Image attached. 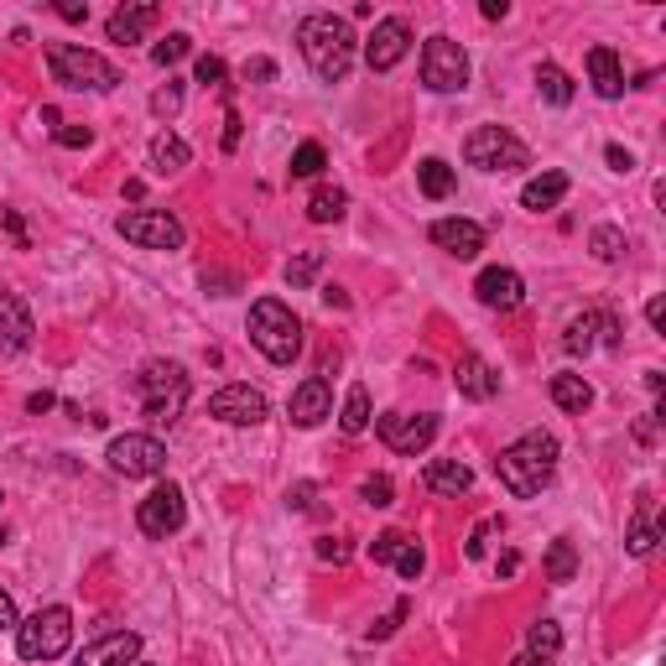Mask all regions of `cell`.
<instances>
[{
	"label": "cell",
	"instance_id": "12",
	"mask_svg": "<svg viewBox=\"0 0 666 666\" xmlns=\"http://www.w3.org/2000/svg\"><path fill=\"white\" fill-rule=\"evenodd\" d=\"M375 432H380V443L390 448V453H422L432 438H438V417L432 411H417V417H407V411H386L380 422H375Z\"/></svg>",
	"mask_w": 666,
	"mask_h": 666
},
{
	"label": "cell",
	"instance_id": "25",
	"mask_svg": "<svg viewBox=\"0 0 666 666\" xmlns=\"http://www.w3.org/2000/svg\"><path fill=\"white\" fill-rule=\"evenodd\" d=\"M417 187H422L427 198H448V193L459 187V172H453L443 157H422V162H417Z\"/></svg>",
	"mask_w": 666,
	"mask_h": 666
},
{
	"label": "cell",
	"instance_id": "52",
	"mask_svg": "<svg viewBox=\"0 0 666 666\" xmlns=\"http://www.w3.org/2000/svg\"><path fill=\"white\" fill-rule=\"evenodd\" d=\"M17 625V604H11V593L0 589V630H11Z\"/></svg>",
	"mask_w": 666,
	"mask_h": 666
},
{
	"label": "cell",
	"instance_id": "10",
	"mask_svg": "<svg viewBox=\"0 0 666 666\" xmlns=\"http://www.w3.org/2000/svg\"><path fill=\"white\" fill-rule=\"evenodd\" d=\"M183 520H187V500L178 484H157V490L136 505V526L157 541H166L172 531H183Z\"/></svg>",
	"mask_w": 666,
	"mask_h": 666
},
{
	"label": "cell",
	"instance_id": "26",
	"mask_svg": "<svg viewBox=\"0 0 666 666\" xmlns=\"http://www.w3.org/2000/svg\"><path fill=\"white\" fill-rule=\"evenodd\" d=\"M552 401H557L562 411L583 417V411L593 407V386L583 380V375H552Z\"/></svg>",
	"mask_w": 666,
	"mask_h": 666
},
{
	"label": "cell",
	"instance_id": "54",
	"mask_svg": "<svg viewBox=\"0 0 666 666\" xmlns=\"http://www.w3.org/2000/svg\"><path fill=\"white\" fill-rule=\"evenodd\" d=\"M6 229H11V240H17V245H26V229H21V214H17V208H6Z\"/></svg>",
	"mask_w": 666,
	"mask_h": 666
},
{
	"label": "cell",
	"instance_id": "6",
	"mask_svg": "<svg viewBox=\"0 0 666 666\" xmlns=\"http://www.w3.org/2000/svg\"><path fill=\"white\" fill-rule=\"evenodd\" d=\"M68 646H74V614L63 604H47L26 625H17V651L26 662H57Z\"/></svg>",
	"mask_w": 666,
	"mask_h": 666
},
{
	"label": "cell",
	"instance_id": "57",
	"mask_svg": "<svg viewBox=\"0 0 666 666\" xmlns=\"http://www.w3.org/2000/svg\"><path fill=\"white\" fill-rule=\"evenodd\" d=\"M495 568H500V578H511V573H516V568H520V557H516V552H505V557H500V562H495Z\"/></svg>",
	"mask_w": 666,
	"mask_h": 666
},
{
	"label": "cell",
	"instance_id": "24",
	"mask_svg": "<svg viewBox=\"0 0 666 666\" xmlns=\"http://www.w3.org/2000/svg\"><path fill=\"white\" fill-rule=\"evenodd\" d=\"M422 484L432 495H463V490L474 484V474H469V463H459V459H432L422 469Z\"/></svg>",
	"mask_w": 666,
	"mask_h": 666
},
{
	"label": "cell",
	"instance_id": "15",
	"mask_svg": "<svg viewBox=\"0 0 666 666\" xmlns=\"http://www.w3.org/2000/svg\"><path fill=\"white\" fill-rule=\"evenodd\" d=\"M474 297H480L490 313H516L520 302H526V281H520L511 266H490V271H480V281H474Z\"/></svg>",
	"mask_w": 666,
	"mask_h": 666
},
{
	"label": "cell",
	"instance_id": "44",
	"mask_svg": "<svg viewBox=\"0 0 666 666\" xmlns=\"http://www.w3.org/2000/svg\"><path fill=\"white\" fill-rule=\"evenodd\" d=\"M271 78H277V63L271 57H250L245 63V84H271Z\"/></svg>",
	"mask_w": 666,
	"mask_h": 666
},
{
	"label": "cell",
	"instance_id": "28",
	"mask_svg": "<svg viewBox=\"0 0 666 666\" xmlns=\"http://www.w3.org/2000/svg\"><path fill=\"white\" fill-rule=\"evenodd\" d=\"M537 94L547 99V105L562 110V105H573V78L562 74L557 63H541V68H537Z\"/></svg>",
	"mask_w": 666,
	"mask_h": 666
},
{
	"label": "cell",
	"instance_id": "55",
	"mask_svg": "<svg viewBox=\"0 0 666 666\" xmlns=\"http://www.w3.org/2000/svg\"><path fill=\"white\" fill-rule=\"evenodd\" d=\"M323 302H329V308H350V297H344V287H323Z\"/></svg>",
	"mask_w": 666,
	"mask_h": 666
},
{
	"label": "cell",
	"instance_id": "4",
	"mask_svg": "<svg viewBox=\"0 0 666 666\" xmlns=\"http://www.w3.org/2000/svg\"><path fill=\"white\" fill-rule=\"evenodd\" d=\"M47 68H53V78L63 89H74V94L120 89V68H115L110 57L89 53V47H74V42H53V47H47Z\"/></svg>",
	"mask_w": 666,
	"mask_h": 666
},
{
	"label": "cell",
	"instance_id": "17",
	"mask_svg": "<svg viewBox=\"0 0 666 666\" xmlns=\"http://www.w3.org/2000/svg\"><path fill=\"white\" fill-rule=\"evenodd\" d=\"M32 313H26V302H21L17 292H6L0 287V350L6 354H21V350H32Z\"/></svg>",
	"mask_w": 666,
	"mask_h": 666
},
{
	"label": "cell",
	"instance_id": "58",
	"mask_svg": "<svg viewBox=\"0 0 666 666\" xmlns=\"http://www.w3.org/2000/svg\"><path fill=\"white\" fill-rule=\"evenodd\" d=\"M130 666H151V662H130Z\"/></svg>",
	"mask_w": 666,
	"mask_h": 666
},
{
	"label": "cell",
	"instance_id": "49",
	"mask_svg": "<svg viewBox=\"0 0 666 666\" xmlns=\"http://www.w3.org/2000/svg\"><path fill=\"white\" fill-rule=\"evenodd\" d=\"M57 17L78 26V21H89V6H78V0H57Z\"/></svg>",
	"mask_w": 666,
	"mask_h": 666
},
{
	"label": "cell",
	"instance_id": "37",
	"mask_svg": "<svg viewBox=\"0 0 666 666\" xmlns=\"http://www.w3.org/2000/svg\"><path fill=\"white\" fill-rule=\"evenodd\" d=\"M187 53H193V37H187V32H166V37L157 42V47H151V57H157L162 68H172V63H183Z\"/></svg>",
	"mask_w": 666,
	"mask_h": 666
},
{
	"label": "cell",
	"instance_id": "56",
	"mask_svg": "<svg viewBox=\"0 0 666 666\" xmlns=\"http://www.w3.org/2000/svg\"><path fill=\"white\" fill-rule=\"evenodd\" d=\"M511 666H557V656H531V651H526V656H516Z\"/></svg>",
	"mask_w": 666,
	"mask_h": 666
},
{
	"label": "cell",
	"instance_id": "30",
	"mask_svg": "<svg viewBox=\"0 0 666 666\" xmlns=\"http://www.w3.org/2000/svg\"><path fill=\"white\" fill-rule=\"evenodd\" d=\"M541 568H547V578H552V583H573V573H578V552H573V541H568V537H557L552 547H547V562H541Z\"/></svg>",
	"mask_w": 666,
	"mask_h": 666
},
{
	"label": "cell",
	"instance_id": "46",
	"mask_svg": "<svg viewBox=\"0 0 666 666\" xmlns=\"http://www.w3.org/2000/svg\"><path fill=\"white\" fill-rule=\"evenodd\" d=\"M198 84H214V89H224V63H219V57H198Z\"/></svg>",
	"mask_w": 666,
	"mask_h": 666
},
{
	"label": "cell",
	"instance_id": "48",
	"mask_svg": "<svg viewBox=\"0 0 666 666\" xmlns=\"http://www.w3.org/2000/svg\"><path fill=\"white\" fill-rule=\"evenodd\" d=\"M599 318V339H604V344H620V318L614 313H593Z\"/></svg>",
	"mask_w": 666,
	"mask_h": 666
},
{
	"label": "cell",
	"instance_id": "36",
	"mask_svg": "<svg viewBox=\"0 0 666 666\" xmlns=\"http://www.w3.org/2000/svg\"><path fill=\"white\" fill-rule=\"evenodd\" d=\"M329 166V151L318 147V141H302V147L292 151V178H318Z\"/></svg>",
	"mask_w": 666,
	"mask_h": 666
},
{
	"label": "cell",
	"instance_id": "5",
	"mask_svg": "<svg viewBox=\"0 0 666 666\" xmlns=\"http://www.w3.org/2000/svg\"><path fill=\"white\" fill-rule=\"evenodd\" d=\"M136 390H141V407H147V417L157 427H172L178 417H183L187 407V370L178 365V359H151V365H141V375H136Z\"/></svg>",
	"mask_w": 666,
	"mask_h": 666
},
{
	"label": "cell",
	"instance_id": "7",
	"mask_svg": "<svg viewBox=\"0 0 666 666\" xmlns=\"http://www.w3.org/2000/svg\"><path fill=\"white\" fill-rule=\"evenodd\" d=\"M463 157H469V166H480V172H520V166H531L526 141H516L505 126H480L463 141Z\"/></svg>",
	"mask_w": 666,
	"mask_h": 666
},
{
	"label": "cell",
	"instance_id": "31",
	"mask_svg": "<svg viewBox=\"0 0 666 666\" xmlns=\"http://www.w3.org/2000/svg\"><path fill=\"white\" fill-rule=\"evenodd\" d=\"M187 157H193V151H187V141H183V136H172V130H162V136L151 141V162L162 166V172H178V166H187Z\"/></svg>",
	"mask_w": 666,
	"mask_h": 666
},
{
	"label": "cell",
	"instance_id": "40",
	"mask_svg": "<svg viewBox=\"0 0 666 666\" xmlns=\"http://www.w3.org/2000/svg\"><path fill=\"white\" fill-rule=\"evenodd\" d=\"M390 568H396V573L401 578H422V568H427V557H422V547H417V541H401V552L390 557Z\"/></svg>",
	"mask_w": 666,
	"mask_h": 666
},
{
	"label": "cell",
	"instance_id": "11",
	"mask_svg": "<svg viewBox=\"0 0 666 666\" xmlns=\"http://www.w3.org/2000/svg\"><path fill=\"white\" fill-rule=\"evenodd\" d=\"M120 235L141 250H178L183 245V224L172 219L166 208H130L120 214Z\"/></svg>",
	"mask_w": 666,
	"mask_h": 666
},
{
	"label": "cell",
	"instance_id": "3",
	"mask_svg": "<svg viewBox=\"0 0 666 666\" xmlns=\"http://www.w3.org/2000/svg\"><path fill=\"white\" fill-rule=\"evenodd\" d=\"M250 344L271 365H292L297 354H302V318L287 302H277V297H260L256 308H250Z\"/></svg>",
	"mask_w": 666,
	"mask_h": 666
},
{
	"label": "cell",
	"instance_id": "43",
	"mask_svg": "<svg viewBox=\"0 0 666 666\" xmlns=\"http://www.w3.org/2000/svg\"><path fill=\"white\" fill-rule=\"evenodd\" d=\"M401 541H407L401 531H380V537H375V547H370V557H375V562H390V557L401 552Z\"/></svg>",
	"mask_w": 666,
	"mask_h": 666
},
{
	"label": "cell",
	"instance_id": "38",
	"mask_svg": "<svg viewBox=\"0 0 666 666\" xmlns=\"http://www.w3.org/2000/svg\"><path fill=\"white\" fill-rule=\"evenodd\" d=\"M318 271H323V250H308V256L287 260V281H292V287H313Z\"/></svg>",
	"mask_w": 666,
	"mask_h": 666
},
{
	"label": "cell",
	"instance_id": "9",
	"mask_svg": "<svg viewBox=\"0 0 666 666\" xmlns=\"http://www.w3.org/2000/svg\"><path fill=\"white\" fill-rule=\"evenodd\" d=\"M105 459H110L115 474H126V480H157L166 469V448L151 438V432H126V438H115L105 448Z\"/></svg>",
	"mask_w": 666,
	"mask_h": 666
},
{
	"label": "cell",
	"instance_id": "32",
	"mask_svg": "<svg viewBox=\"0 0 666 666\" xmlns=\"http://www.w3.org/2000/svg\"><path fill=\"white\" fill-rule=\"evenodd\" d=\"M593 344H599V318H593V313L573 318V323L562 329V350H568V354H589Z\"/></svg>",
	"mask_w": 666,
	"mask_h": 666
},
{
	"label": "cell",
	"instance_id": "34",
	"mask_svg": "<svg viewBox=\"0 0 666 666\" xmlns=\"http://www.w3.org/2000/svg\"><path fill=\"white\" fill-rule=\"evenodd\" d=\"M557 646H562L557 620H537V625L526 630V651H531V656H557Z\"/></svg>",
	"mask_w": 666,
	"mask_h": 666
},
{
	"label": "cell",
	"instance_id": "35",
	"mask_svg": "<svg viewBox=\"0 0 666 666\" xmlns=\"http://www.w3.org/2000/svg\"><path fill=\"white\" fill-rule=\"evenodd\" d=\"M589 245L599 260H625V229H614V224H599L589 235Z\"/></svg>",
	"mask_w": 666,
	"mask_h": 666
},
{
	"label": "cell",
	"instance_id": "14",
	"mask_svg": "<svg viewBox=\"0 0 666 666\" xmlns=\"http://www.w3.org/2000/svg\"><path fill=\"white\" fill-rule=\"evenodd\" d=\"M411 53V26L401 17H386L375 21V32L365 37V63H370L375 74H390L401 57Z\"/></svg>",
	"mask_w": 666,
	"mask_h": 666
},
{
	"label": "cell",
	"instance_id": "27",
	"mask_svg": "<svg viewBox=\"0 0 666 666\" xmlns=\"http://www.w3.org/2000/svg\"><path fill=\"white\" fill-rule=\"evenodd\" d=\"M344 208H350V193L344 187H313V198H308V219L313 224H339L344 219Z\"/></svg>",
	"mask_w": 666,
	"mask_h": 666
},
{
	"label": "cell",
	"instance_id": "45",
	"mask_svg": "<svg viewBox=\"0 0 666 666\" xmlns=\"http://www.w3.org/2000/svg\"><path fill=\"white\" fill-rule=\"evenodd\" d=\"M94 136H89V126H57V147H68V151H78V147H89Z\"/></svg>",
	"mask_w": 666,
	"mask_h": 666
},
{
	"label": "cell",
	"instance_id": "13",
	"mask_svg": "<svg viewBox=\"0 0 666 666\" xmlns=\"http://www.w3.org/2000/svg\"><path fill=\"white\" fill-rule=\"evenodd\" d=\"M266 411H271V401L256 386H219L208 396V417H219L229 427H260Z\"/></svg>",
	"mask_w": 666,
	"mask_h": 666
},
{
	"label": "cell",
	"instance_id": "29",
	"mask_svg": "<svg viewBox=\"0 0 666 666\" xmlns=\"http://www.w3.org/2000/svg\"><path fill=\"white\" fill-rule=\"evenodd\" d=\"M625 541H630V557H651V552H656V541H662V526H656V516H651V505H641V511H635Z\"/></svg>",
	"mask_w": 666,
	"mask_h": 666
},
{
	"label": "cell",
	"instance_id": "23",
	"mask_svg": "<svg viewBox=\"0 0 666 666\" xmlns=\"http://www.w3.org/2000/svg\"><path fill=\"white\" fill-rule=\"evenodd\" d=\"M568 198V172H541L531 183L520 187V208H531V214H547Z\"/></svg>",
	"mask_w": 666,
	"mask_h": 666
},
{
	"label": "cell",
	"instance_id": "21",
	"mask_svg": "<svg viewBox=\"0 0 666 666\" xmlns=\"http://www.w3.org/2000/svg\"><path fill=\"white\" fill-rule=\"evenodd\" d=\"M589 84L599 99H620L625 94V63L614 47H593L589 53Z\"/></svg>",
	"mask_w": 666,
	"mask_h": 666
},
{
	"label": "cell",
	"instance_id": "53",
	"mask_svg": "<svg viewBox=\"0 0 666 666\" xmlns=\"http://www.w3.org/2000/svg\"><path fill=\"white\" fill-rule=\"evenodd\" d=\"M646 323H651V329H662V323H666V302H662V297H651V302H646Z\"/></svg>",
	"mask_w": 666,
	"mask_h": 666
},
{
	"label": "cell",
	"instance_id": "42",
	"mask_svg": "<svg viewBox=\"0 0 666 666\" xmlns=\"http://www.w3.org/2000/svg\"><path fill=\"white\" fill-rule=\"evenodd\" d=\"M359 495H365V505H390V495H396V484H390L386 474H370V480L359 484Z\"/></svg>",
	"mask_w": 666,
	"mask_h": 666
},
{
	"label": "cell",
	"instance_id": "50",
	"mask_svg": "<svg viewBox=\"0 0 666 666\" xmlns=\"http://www.w3.org/2000/svg\"><path fill=\"white\" fill-rule=\"evenodd\" d=\"M235 147H240V115L229 110L224 115V151H235Z\"/></svg>",
	"mask_w": 666,
	"mask_h": 666
},
{
	"label": "cell",
	"instance_id": "1",
	"mask_svg": "<svg viewBox=\"0 0 666 666\" xmlns=\"http://www.w3.org/2000/svg\"><path fill=\"white\" fill-rule=\"evenodd\" d=\"M297 47H302L308 68H313L323 84H339V78L354 68V32H350V21L333 17V11L302 17V26H297Z\"/></svg>",
	"mask_w": 666,
	"mask_h": 666
},
{
	"label": "cell",
	"instance_id": "19",
	"mask_svg": "<svg viewBox=\"0 0 666 666\" xmlns=\"http://www.w3.org/2000/svg\"><path fill=\"white\" fill-rule=\"evenodd\" d=\"M323 417H333V390H329L323 375H308V380L292 390V422L297 427H318Z\"/></svg>",
	"mask_w": 666,
	"mask_h": 666
},
{
	"label": "cell",
	"instance_id": "8",
	"mask_svg": "<svg viewBox=\"0 0 666 666\" xmlns=\"http://www.w3.org/2000/svg\"><path fill=\"white\" fill-rule=\"evenodd\" d=\"M422 84L432 94H463V84H469V53L453 37H427L422 42Z\"/></svg>",
	"mask_w": 666,
	"mask_h": 666
},
{
	"label": "cell",
	"instance_id": "51",
	"mask_svg": "<svg viewBox=\"0 0 666 666\" xmlns=\"http://www.w3.org/2000/svg\"><path fill=\"white\" fill-rule=\"evenodd\" d=\"M604 157H610V166H614V172H630V166H635V157H630L625 147H610V151H604Z\"/></svg>",
	"mask_w": 666,
	"mask_h": 666
},
{
	"label": "cell",
	"instance_id": "39",
	"mask_svg": "<svg viewBox=\"0 0 666 666\" xmlns=\"http://www.w3.org/2000/svg\"><path fill=\"white\" fill-rule=\"evenodd\" d=\"M178 110H183V84H178V78H166L162 89L151 94V115H162V120H172Z\"/></svg>",
	"mask_w": 666,
	"mask_h": 666
},
{
	"label": "cell",
	"instance_id": "16",
	"mask_svg": "<svg viewBox=\"0 0 666 666\" xmlns=\"http://www.w3.org/2000/svg\"><path fill=\"white\" fill-rule=\"evenodd\" d=\"M136 656H141V635L136 630H110V635H99V641L78 651L74 666H130Z\"/></svg>",
	"mask_w": 666,
	"mask_h": 666
},
{
	"label": "cell",
	"instance_id": "20",
	"mask_svg": "<svg viewBox=\"0 0 666 666\" xmlns=\"http://www.w3.org/2000/svg\"><path fill=\"white\" fill-rule=\"evenodd\" d=\"M157 17H162V11H157L151 0H136V6H120V11L105 21V32H110V42H141L151 26H157Z\"/></svg>",
	"mask_w": 666,
	"mask_h": 666
},
{
	"label": "cell",
	"instance_id": "47",
	"mask_svg": "<svg viewBox=\"0 0 666 666\" xmlns=\"http://www.w3.org/2000/svg\"><path fill=\"white\" fill-rule=\"evenodd\" d=\"M318 557H323V562H350V547H344L339 537H323L318 541Z\"/></svg>",
	"mask_w": 666,
	"mask_h": 666
},
{
	"label": "cell",
	"instance_id": "41",
	"mask_svg": "<svg viewBox=\"0 0 666 666\" xmlns=\"http://www.w3.org/2000/svg\"><path fill=\"white\" fill-rule=\"evenodd\" d=\"M495 531H500V520H495V516H484L480 526L469 531V541H463V552H469V557H484V547H490V537H495Z\"/></svg>",
	"mask_w": 666,
	"mask_h": 666
},
{
	"label": "cell",
	"instance_id": "22",
	"mask_svg": "<svg viewBox=\"0 0 666 666\" xmlns=\"http://www.w3.org/2000/svg\"><path fill=\"white\" fill-rule=\"evenodd\" d=\"M453 380H459V390L469 396V401H490L500 390V375L490 370V359L484 354H463L459 370H453Z\"/></svg>",
	"mask_w": 666,
	"mask_h": 666
},
{
	"label": "cell",
	"instance_id": "33",
	"mask_svg": "<svg viewBox=\"0 0 666 666\" xmlns=\"http://www.w3.org/2000/svg\"><path fill=\"white\" fill-rule=\"evenodd\" d=\"M339 422H344V432H365V427H370V390L365 386H350V396H344V417H339Z\"/></svg>",
	"mask_w": 666,
	"mask_h": 666
},
{
	"label": "cell",
	"instance_id": "18",
	"mask_svg": "<svg viewBox=\"0 0 666 666\" xmlns=\"http://www.w3.org/2000/svg\"><path fill=\"white\" fill-rule=\"evenodd\" d=\"M432 245L459 260H474L484 250V229L474 219H438L432 224Z\"/></svg>",
	"mask_w": 666,
	"mask_h": 666
},
{
	"label": "cell",
	"instance_id": "2",
	"mask_svg": "<svg viewBox=\"0 0 666 666\" xmlns=\"http://www.w3.org/2000/svg\"><path fill=\"white\" fill-rule=\"evenodd\" d=\"M495 474H500V484H505L516 500L541 495V490H547V480L557 474V438H552V432H526L520 443L500 448Z\"/></svg>",
	"mask_w": 666,
	"mask_h": 666
}]
</instances>
